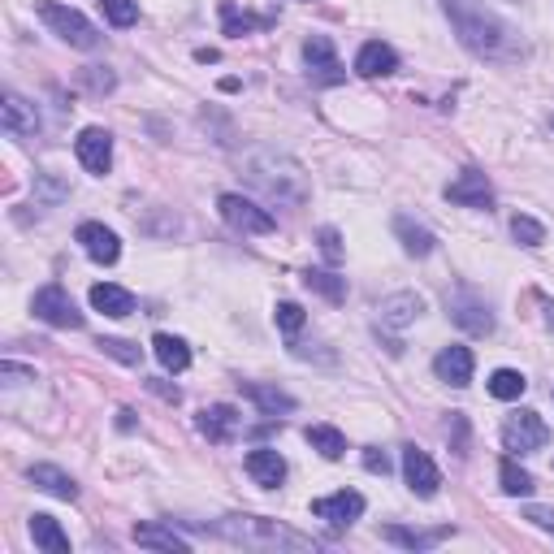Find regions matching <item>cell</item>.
Wrapping results in <instances>:
<instances>
[{
    "mask_svg": "<svg viewBox=\"0 0 554 554\" xmlns=\"http://www.w3.org/2000/svg\"><path fill=\"white\" fill-rule=\"evenodd\" d=\"M148 390H152V394H161L165 403H178V399H182V390H178V386H169V381H161V377H152V381H148Z\"/></svg>",
    "mask_w": 554,
    "mask_h": 554,
    "instance_id": "obj_43",
    "label": "cell"
},
{
    "mask_svg": "<svg viewBox=\"0 0 554 554\" xmlns=\"http://www.w3.org/2000/svg\"><path fill=\"white\" fill-rule=\"evenodd\" d=\"M524 390H529V377L516 373V368H494V373H490V394H494V399L516 403Z\"/></svg>",
    "mask_w": 554,
    "mask_h": 554,
    "instance_id": "obj_32",
    "label": "cell"
},
{
    "mask_svg": "<svg viewBox=\"0 0 554 554\" xmlns=\"http://www.w3.org/2000/svg\"><path fill=\"white\" fill-rule=\"evenodd\" d=\"M542 321H546V329H554V303L550 299H542Z\"/></svg>",
    "mask_w": 554,
    "mask_h": 554,
    "instance_id": "obj_45",
    "label": "cell"
},
{
    "mask_svg": "<svg viewBox=\"0 0 554 554\" xmlns=\"http://www.w3.org/2000/svg\"><path fill=\"white\" fill-rule=\"evenodd\" d=\"M213 533L234 546H252V550H321L316 537L286 529V524H277L269 516H230V520H217Z\"/></svg>",
    "mask_w": 554,
    "mask_h": 554,
    "instance_id": "obj_3",
    "label": "cell"
},
{
    "mask_svg": "<svg viewBox=\"0 0 554 554\" xmlns=\"http://www.w3.org/2000/svg\"><path fill=\"white\" fill-rule=\"evenodd\" d=\"M96 347H100L104 355H113L117 364H139V360H143V347H135V342H126V338H100Z\"/></svg>",
    "mask_w": 554,
    "mask_h": 554,
    "instance_id": "obj_38",
    "label": "cell"
},
{
    "mask_svg": "<svg viewBox=\"0 0 554 554\" xmlns=\"http://www.w3.org/2000/svg\"><path fill=\"white\" fill-rule=\"evenodd\" d=\"M273 18L269 13H239V5H230V0H221V31L226 35H247V31H260V26H269Z\"/></svg>",
    "mask_w": 554,
    "mask_h": 554,
    "instance_id": "obj_29",
    "label": "cell"
},
{
    "mask_svg": "<svg viewBox=\"0 0 554 554\" xmlns=\"http://www.w3.org/2000/svg\"><path fill=\"white\" fill-rule=\"evenodd\" d=\"M498 481H503V494L507 498H524V494H533V477L529 472H524L516 459H503V464H498Z\"/></svg>",
    "mask_w": 554,
    "mask_h": 554,
    "instance_id": "obj_33",
    "label": "cell"
},
{
    "mask_svg": "<svg viewBox=\"0 0 554 554\" xmlns=\"http://www.w3.org/2000/svg\"><path fill=\"white\" fill-rule=\"evenodd\" d=\"M130 537H135V546H143V550H165V554H187L191 546H187V537H178L174 529H165V524H135L130 529Z\"/></svg>",
    "mask_w": 554,
    "mask_h": 554,
    "instance_id": "obj_23",
    "label": "cell"
},
{
    "mask_svg": "<svg viewBox=\"0 0 554 554\" xmlns=\"http://www.w3.org/2000/svg\"><path fill=\"white\" fill-rule=\"evenodd\" d=\"M312 516L325 520L329 529H351V524L364 516V494L338 490V494H329V498H316V503H312Z\"/></svg>",
    "mask_w": 554,
    "mask_h": 554,
    "instance_id": "obj_10",
    "label": "cell"
},
{
    "mask_svg": "<svg viewBox=\"0 0 554 554\" xmlns=\"http://www.w3.org/2000/svg\"><path fill=\"white\" fill-rule=\"evenodd\" d=\"M524 520H533L537 529H554V511L550 507H524Z\"/></svg>",
    "mask_w": 554,
    "mask_h": 554,
    "instance_id": "obj_42",
    "label": "cell"
},
{
    "mask_svg": "<svg viewBox=\"0 0 554 554\" xmlns=\"http://www.w3.org/2000/svg\"><path fill=\"white\" fill-rule=\"evenodd\" d=\"M442 9L455 26L459 44H464L472 57H485V61H516L520 57L516 26L503 22L494 9L477 5V0H442Z\"/></svg>",
    "mask_w": 554,
    "mask_h": 554,
    "instance_id": "obj_1",
    "label": "cell"
},
{
    "mask_svg": "<svg viewBox=\"0 0 554 554\" xmlns=\"http://www.w3.org/2000/svg\"><path fill=\"white\" fill-rule=\"evenodd\" d=\"M239 425H243V416L234 412L230 403H213V407H204V412L195 416V429H200L208 442H217V446L234 442V433H239Z\"/></svg>",
    "mask_w": 554,
    "mask_h": 554,
    "instance_id": "obj_16",
    "label": "cell"
},
{
    "mask_svg": "<svg viewBox=\"0 0 554 554\" xmlns=\"http://www.w3.org/2000/svg\"><path fill=\"white\" fill-rule=\"evenodd\" d=\"M377 312H381V325H390V329H407L420 312H425V299H420L416 290H399V295H386V299H381V303H377Z\"/></svg>",
    "mask_w": 554,
    "mask_h": 554,
    "instance_id": "obj_20",
    "label": "cell"
},
{
    "mask_svg": "<svg viewBox=\"0 0 554 554\" xmlns=\"http://www.w3.org/2000/svg\"><path fill=\"white\" fill-rule=\"evenodd\" d=\"M303 61H308V74L316 78V83H325V87H334L342 83V61H338V52H334V39L329 35H312L308 44H303Z\"/></svg>",
    "mask_w": 554,
    "mask_h": 554,
    "instance_id": "obj_12",
    "label": "cell"
},
{
    "mask_svg": "<svg viewBox=\"0 0 554 554\" xmlns=\"http://www.w3.org/2000/svg\"><path fill=\"white\" fill-rule=\"evenodd\" d=\"M91 308L104 312V316H130L135 312V295H130L126 286L100 282V286H91Z\"/></svg>",
    "mask_w": 554,
    "mask_h": 554,
    "instance_id": "obj_25",
    "label": "cell"
},
{
    "mask_svg": "<svg viewBox=\"0 0 554 554\" xmlns=\"http://www.w3.org/2000/svg\"><path fill=\"white\" fill-rule=\"evenodd\" d=\"M0 377H5L9 386H22V381H35V368H18L13 360H5L0 364Z\"/></svg>",
    "mask_w": 554,
    "mask_h": 554,
    "instance_id": "obj_41",
    "label": "cell"
},
{
    "mask_svg": "<svg viewBox=\"0 0 554 554\" xmlns=\"http://www.w3.org/2000/svg\"><path fill=\"white\" fill-rule=\"evenodd\" d=\"M511 234H516L520 247H542V243H546V226H542L537 217H524V213L511 221Z\"/></svg>",
    "mask_w": 554,
    "mask_h": 554,
    "instance_id": "obj_35",
    "label": "cell"
},
{
    "mask_svg": "<svg viewBox=\"0 0 554 554\" xmlns=\"http://www.w3.org/2000/svg\"><path fill=\"white\" fill-rule=\"evenodd\" d=\"M446 200L459 208H490L494 204V187L481 169H464L455 182H446Z\"/></svg>",
    "mask_w": 554,
    "mask_h": 554,
    "instance_id": "obj_13",
    "label": "cell"
},
{
    "mask_svg": "<svg viewBox=\"0 0 554 554\" xmlns=\"http://www.w3.org/2000/svg\"><path fill=\"white\" fill-rule=\"evenodd\" d=\"M273 325L282 329V334H286L290 342H295V338H299V329L308 325V312H303L295 299H282V303H277V308H273Z\"/></svg>",
    "mask_w": 554,
    "mask_h": 554,
    "instance_id": "obj_34",
    "label": "cell"
},
{
    "mask_svg": "<svg viewBox=\"0 0 554 554\" xmlns=\"http://www.w3.org/2000/svg\"><path fill=\"white\" fill-rule=\"evenodd\" d=\"M217 213H221V221H226L230 230H239V234H273L277 230L269 208H260V204L247 200V195H234V191H226L217 200Z\"/></svg>",
    "mask_w": 554,
    "mask_h": 554,
    "instance_id": "obj_6",
    "label": "cell"
},
{
    "mask_svg": "<svg viewBox=\"0 0 554 554\" xmlns=\"http://www.w3.org/2000/svg\"><path fill=\"white\" fill-rule=\"evenodd\" d=\"M316 247H321V256L329 260V265H338L342 260V234L334 226H321L316 230Z\"/></svg>",
    "mask_w": 554,
    "mask_h": 554,
    "instance_id": "obj_39",
    "label": "cell"
},
{
    "mask_svg": "<svg viewBox=\"0 0 554 554\" xmlns=\"http://www.w3.org/2000/svg\"><path fill=\"white\" fill-rule=\"evenodd\" d=\"M109 26H135L139 22V0H100Z\"/></svg>",
    "mask_w": 554,
    "mask_h": 554,
    "instance_id": "obj_36",
    "label": "cell"
},
{
    "mask_svg": "<svg viewBox=\"0 0 554 554\" xmlns=\"http://www.w3.org/2000/svg\"><path fill=\"white\" fill-rule=\"evenodd\" d=\"M35 13L44 18V26L52 35L61 39V44H70V48H78V52H91V48H100V26L91 22V18H83L78 9H70V5H57V0H39L35 5Z\"/></svg>",
    "mask_w": 554,
    "mask_h": 554,
    "instance_id": "obj_4",
    "label": "cell"
},
{
    "mask_svg": "<svg viewBox=\"0 0 554 554\" xmlns=\"http://www.w3.org/2000/svg\"><path fill=\"white\" fill-rule=\"evenodd\" d=\"M394 234H399L403 252H407V256H416V260L433 256V247H438V239H433V230H425V226H420V221H412L407 213H399V217H394Z\"/></svg>",
    "mask_w": 554,
    "mask_h": 554,
    "instance_id": "obj_24",
    "label": "cell"
},
{
    "mask_svg": "<svg viewBox=\"0 0 554 554\" xmlns=\"http://www.w3.org/2000/svg\"><path fill=\"white\" fill-rule=\"evenodd\" d=\"M117 429H135V412H130V407L117 412Z\"/></svg>",
    "mask_w": 554,
    "mask_h": 554,
    "instance_id": "obj_44",
    "label": "cell"
},
{
    "mask_svg": "<svg viewBox=\"0 0 554 554\" xmlns=\"http://www.w3.org/2000/svg\"><path fill=\"white\" fill-rule=\"evenodd\" d=\"M26 481H31L35 490H44V494H52V498H61V503H74V498H78V481L70 477V472L52 468V464H35V468H26Z\"/></svg>",
    "mask_w": 554,
    "mask_h": 554,
    "instance_id": "obj_21",
    "label": "cell"
},
{
    "mask_svg": "<svg viewBox=\"0 0 554 554\" xmlns=\"http://www.w3.org/2000/svg\"><path fill=\"white\" fill-rule=\"evenodd\" d=\"M472 368H477V360H472L468 347H442L438 360H433V373H438L446 386H455V390H464L472 381Z\"/></svg>",
    "mask_w": 554,
    "mask_h": 554,
    "instance_id": "obj_18",
    "label": "cell"
},
{
    "mask_svg": "<svg viewBox=\"0 0 554 554\" xmlns=\"http://www.w3.org/2000/svg\"><path fill=\"white\" fill-rule=\"evenodd\" d=\"M446 312H451V321L464 329V334H472V338L494 334V312H490V303H485L472 286H455L451 295H446Z\"/></svg>",
    "mask_w": 554,
    "mask_h": 554,
    "instance_id": "obj_5",
    "label": "cell"
},
{
    "mask_svg": "<svg viewBox=\"0 0 554 554\" xmlns=\"http://www.w3.org/2000/svg\"><path fill=\"white\" fill-rule=\"evenodd\" d=\"M31 312L39 316L44 325L52 329H83V312L74 308V299H70V290L65 286H39L35 290V299H31Z\"/></svg>",
    "mask_w": 554,
    "mask_h": 554,
    "instance_id": "obj_7",
    "label": "cell"
},
{
    "mask_svg": "<svg viewBox=\"0 0 554 554\" xmlns=\"http://www.w3.org/2000/svg\"><path fill=\"white\" fill-rule=\"evenodd\" d=\"M403 481L416 498H438V490H442V472L429 459V451H420V446H403Z\"/></svg>",
    "mask_w": 554,
    "mask_h": 554,
    "instance_id": "obj_9",
    "label": "cell"
},
{
    "mask_svg": "<svg viewBox=\"0 0 554 554\" xmlns=\"http://www.w3.org/2000/svg\"><path fill=\"white\" fill-rule=\"evenodd\" d=\"M31 537L48 554H70V537H65V529L52 516H31Z\"/></svg>",
    "mask_w": 554,
    "mask_h": 554,
    "instance_id": "obj_28",
    "label": "cell"
},
{
    "mask_svg": "<svg viewBox=\"0 0 554 554\" xmlns=\"http://www.w3.org/2000/svg\"><path fill=\"white\" fill-rule=\"evenodd\" d=\"M243 178H247V187L260 191L269 204H282V208H303L308 204V174H303V165L295 161V156H286V152H252L243 161Z\"/></svg>",
    "mask_w": 554,
    "mask_h": 554,
    "instance_id": "obj_2",
    "label": "cell"
},
{
    "mask_svg": "<svg viewBox=\"0 0 554 554\" xmlns=\"http://www.w3.org/2000/svg\"><path fill=\"white\" fill-rule=\"evenodd\" d=\"M0 126L13 139H35L39 135V113L31 100H22L18 91H5V104H0Z\"/></svg>",
    "mask_w": 554,
    "mask_h": 554,
    "instance_id": "obj_14",
    "label": "cell"
},
{
    "mask_svg": "<svg viewBox=\"0 0 554 554\" xmlns=\"http://www.w3.org/2000/svg\"><path fill=\"white\" fill-rule=\"evenodd\" d=\"M74 239L83 243V252L96 260V265H117V256H122V243H117V234L109 226H100V221H83V226L74 230Z\"/></svg>",
    "mask_w": 554,
    "mask_h": 554,
    "instance_id": "obj_15",
    "label": "cell"
},
{
    "mask_svg": "<svg viewBox=\"0 0 554 554\" xmlns=\"http://www.w3.org/2000/svg\"><path fill=\"white\" fill-rule=\"evenodd\" d=\"M303 438H308L312 451L325 455V459H342V455H347V438H342L334 425H308V433H303Z\"/></svg>",
    "mask_w": 554,
    "mask_h": 554,
    "instance_id": "obj_30",
    "label": "cell"
},
{
    "mask_svg": "<svg viewBox=\"0 0 554 554\" xmlns=\"http://www.w3.org/2000/svg\"><path fill=\"white\" fill-rule=\"evenodd\" d=\"M364 468L368 472H373V477H386V472H390V455L386 451H377V446H364Z\"/></svg>",
    "mask_w": 554,
    "mask_h": 554,
    "instance_id": "obj_40",
    "label": "cell"
},
{
    "mask_svg": "<svg viewBox=\"0 0 554 554\" xmlns=\"http://www.w3.org/2000/svg\"><path fill=\"white\" fill-rule=\"evenodd\" d=\"M381 537H386L390 546H403V550H429V546H438L451 537V524H442V529H403V524H386Z\"/></svg>",
    "mask_w": 554,
    "mask_h": 554,
    "instance_id": "obj_22",
    "label": "cell"
},
{
    "mask_svg": "<svg viewBox=\"0 0 554 554\" xmlns=\"http://www.w3.org/2000/svg\"><path fill=\"white\" fill-rule=\"evenodd\" d=\"M546 442H550V429H546V420L537 416V412L507 416V425H503V451H511V455H533V451H542Z\"/></svg>",
    "mask_w": 554,
    "mask_h": 554,
    "instance_id": "obj_8",
    "label": "cell"
},
{
    "mask_svg": "<svg viewBox=\"0 0 554 554\" xmlns=\"http://www.w3.org/2000/svg\"><path fill=\"white\" fill-rule=\"evenodd\" d=\"M74 152H78V161H83L87 174H109L113 169V135L104 126H87L83 135L74 139Z\"/></svg>",
    "mask_w": 554,
    "mask_h": 554,
    "instance_id": "obj_11",
    "label": "cell"
},
{
    "mask_svg": "<svg viewBox=\"0 0 554 554\" xmlns=\"http://www.w3.org/2000/svg\"><path fill=\"white\" fill-rule=\"evenodd\" d=\"M303 286L316 290V295L329 299V303L347 299V277H338V273H329V269H308V273H303Z\"/></svg>",
    "mask_w": 554,
    "mask_h": 554,
    "instance_id": "obj_31",
    "label": "cell"
},
{
    "mask_svg": "<svg viewBox=\"0 0 554 554\" xmlns=\"http://www.w3.org/2000/svg\"><path fill=\"white\" fill-rule=\"evenodd\" d=\"M243 394L252 399L265 416H277V412H295V399H290L286 390H277V386H260V381H239Z\"/></svg>",
    "mask_w": 554,
    "mask_h": 554,
    "instance_id": "obj_27",
    "label": "cell"
},
{
    "mask_svg": "<svg viewBox=\"0 0 554 554\" xmlns=\"http://www.w3.org/2000/svg\"><path fill=\"white\" fill-rule=\"evenodd\" d=\"M152 351H156V360H161L165 373H187V368H191V347L178 334H156Z\"/></svg>",
    "mask_w": 554,
    "mask_h": 554,
    "instance_id": "obj_26",
    "label": "cell"
},
{
    "mask_svg": "<svg viewBox=\"0 0 554 554\" xmlns=\"http://www.w3.org/2000/svg\"><path fill=\"white\" fill-rule=\"evenodd\" d=\"M78 78H83V87L91 91V96H109V91L117 87V74L109 70V65H87Z\"/></svg>",
    "mask_w": 554,
    "mask_h": 554,
    "instance_id": "obj_37",
    "label": "cell"
},
{
    "mask_svg": "<svg viewBox=\"0 0 554 554\" xmlns=\"http://www.w3.org/2000/svg\"><path fill=\"white\" fill-rule=\"evenodd\" d=\"M399 70V52L390 44H381V39H368V44L355 52V74L360 78H386Z\"/></svg>",
    "mask_w": 554,
    "mask_h": 554,
    "instance_id": "obj_19",
    "label": "cell"
},
{
    "mask_svg": "<svg viewBox=\"0 0 554 554\" xmlns=\"http://www.w3.org/2000/svg\"><path fill=\"white\" fill-rule=\"evenodd\" d=\"M243 468H247V477H252L260 490H277V485L286 481V459L277 455L273 446H256V451H247Z\"/></svg>",
    "mask_w": 554,
    "mask_h": 554,
    "instance_id": "obj_17",
    "label": "cell"
}]
</instances>
